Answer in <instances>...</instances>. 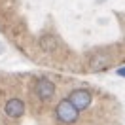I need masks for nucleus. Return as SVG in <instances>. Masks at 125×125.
<instances>
[{"instance_id": "423d86ee", "label": "nucleus", "mask_w": 125, "mask_h": 125, "mask_svg": "<svg viewBox=\"0 0 125 125\" xmlns=\"http://www.w3.org/2000/svg\"><path fill=\"white\" fill-rule=\"evenodd\" d=\"M117 74H119V76H123V78H125V68H119V70H117Z\"/></svg>"}, {"instance_id": "20e7f679", "label": "nucleus", "mask_w": 125, "mask_h": 125, "mask_svg": "<svg viewBox=\"0 0 125 125\" xmlns=\"http://www.w3.org/2000/svg\"><path fill=\"white\" fill-rule=\"evenodd\" d=\"M4 112L8 117H21L25 114V102L21 99H10L4 106Z\"/></svg>"}, {"instance_id": "f257e3e1", "label": "nucleus", "mask_w": 125, "mask_h": 125, "mask_svg": "<svg viewBox=\"0 0 125 125\" xmlns=\"http://www.w3.org/2000/svg\"><path fill=\"white\" fill-rule=\"evenodd\" d=\"M78 114L80 112L70 104L68 99L61 101L57 104V108H55V116H57V119H59L61 123H74V121L78 119Z\"/></svg>"}, {"instance_id": "f03ea898", "label": "nucleus", "mask_w": 125, "mask_h": 125, "mask_svg": "<svg viewBox=\"0 0 125 125\" xmlns=\"http://www.w3.org/2000/svg\"><path fill=\"white\" fill-rule=\"evenodd\" d=\"M68 101H70V104L80 112V110H85L87 106L91 104V93H89L87 89H74L70 93V97H68Z\"/></svg>"}, {"instance_id": "7ed1b4c3", "label": "nucleus", "mask_w": 125, "mask_h": 125, "mask_svg": "<svg viewBox=\"0 0 125 125\" xmlns=\"http://www.w3.org/2000/svg\"><path fill=\"white\" fill-rule=\"evenodd\" d=\"M34 91H36V95H38L42 101H47V99H51L55 95V85H53V82H49L47 78H40L36 82Z\"/></svg>"}, {"instance_id": "39448f33", "label": "nucleus", "mask_w": 125, "mask_h": 125, "mask_svg": "<svg viewBox=\"0 0 125 125\" xmlns=\"http://www.w3.org/2000/svg\"><path fill=\"white\" fill-rule=\"evenodd\" d=\"M108 57H104V55H97V57H93L91 59V62H89V66H91V70H102V68H106L108 66Z\"/></svg>"}]
</instances>
